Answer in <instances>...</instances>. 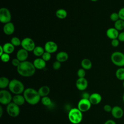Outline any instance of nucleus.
Instances as JSON below:
<instances>
[{"label":"nucleus","instance_id":"nucleus-9","mask_svg":"<svg viewBox=\"0 0 124 124\" xmlns=\"http://www.w3.org/2000/svg\"><path fill=\"white\" fill-rule=\"evenodd\" d=\"M21 46L22 48L26 50L28 52L32 51L35 47V44L34 41L30 37L24 38L21 41Z\"/></svg>","mask_w":124,"mask_h":124},{"label":"nucleus","instance_id":"nucleus-26","mask_svg":"<svg viewBox=\"0 0 124 124\" xmlns=\"http://www.w3.org/2000/svg\"><path fill=\"white\" fill-rule=\"evenodd\" d=\"M56 16L58 18L61 19H64L67 16V13L65 10L63 9H60L56 11Z\"/></svg>","mask_w":124,"mask_h":124},{"label":"nucleus","instance_id":"nucleus-11","mask_svg":"<svg viewBox=\"0 0 124 124\" xmlns=\"http://www.w3.org/2000/svg\"><path fill=\"white\" fill-rule=\"evenodd\" d=\"M45 51L50 54L55 52L58 49V46L56 43L52 41H49L46 42L44 46Z\"/></svg>","mask_w":124,"mask_h":124},{"label":"nucleus","instance_id":"nucleus-23","mask_svg":"<svg viewBox=\"0 0 124 124\" xmlns=\"http://www.w3.org/2000/svg\"><path fill=\"white\" fill-rule=\"evenodd\" d=\"M81 65L84 69L90 70L92 67V63L89 59L85 58L82 60L81 62Z\"/></svg>","mask_w":124,"mask_h":124},{"label":"nucleus","instance_id":"nucleus-41","mask_svg":"<svg viewBox=\"0 0 124 124\" xmlns=\"http://www.w3.org/2000/svg\"><path fill=\"white\" fill-rule=\"evenodd\" d=\"M90 96V94H89V93H88L85 92V93H83L82 94V98H84V99H89Z\"/></svg>","mask_w":124,"mask_h":124},{"label":"nucleus","instance_id":"nucleus-14","mask_svg":"<svg viewBox=\"0 0 124 124\" xmlns=\"http://www.w3.org/2000/svg\"><path fill=\"white\" fill-rule=\"evenodd\" d=\"M119 34V31L114 27L109 28L106 31L107 36L111 40L118 38Z\"/></svg>","mask_w":124,"mask_h":124},{"label":"nucleus","instance_id":"nucleus-33","mask_svg":"<svg viewBox=\"0 0 124 124\" xmlns=\"http://www.w3.org/2000/svg\"><path fill=\"white\" fill-rule=\"evenodd\" d=\"M77 75L78 78H83L86 75L85 70L83 68H80L77 72Z\"/></svg>","mask_w":124,"mask_h":124},{"label":"nucleus","instance_id":"nucleus-16","mask_svg":"<svg viewBox=\"0 0 124 124\" xmlns=\"http://www.w3.org/2000/svg\"><path fill=\"white\" fill-rule=\"evenodd\" d=\"M15 30V26L14 24L11 22L5 24L3 28L4 33L7 35H10L12 34L14 32Z\"/></svg>","mask_w":124,"mask_h":124},{"label":"nucleus","instance_id":"nucleus-40","mask_svg":"<svg viewBox=\"0 0 124 124\" xmlns=\"http://www.w3.org/2000/svg\"><path fill=\"white\" fill-rule=\"evenodd\" d=\"M20 63V62L17 58L13 59L12 61V65L15 67H18Z\"/></svg>","mask_w":124,"mask_h":124},{"label":"nucleus","instance_id":"nucleus-39","mask_svg":"<svg viewBox=\"0 0 124 124\" xmlns=\"http://www.w3.org/2000/svg\"><path fill=\"white\" fill-rule=\"evenodd\" d=\"M118 39L120 42H124V31L119 32Z\"/></svg>","mask_w":124,"mask_h":124},{"label":"nucleus","instance_id":"nucleus-3","mask_svg":"<svg viewBox=\"0 0 124 124\" xmlns=\"http://www.w3.org/2000/svg\"><path fill=\"white\" fill-rule=\"evenodd\" d=\"M9 89L14 94H21L25 91L23 83L17 79H13L10 81L8 86Z\"/></svg>","mask_w":124,"mask_h":124},{"label":"nucleus","instance_id":"nucleus-15","mask_svg":"<svg viewBox=\"0 0 124 124\" xmlns=\"http://www.w3.org/2000/svg\"><path fill=\"white\" fill-rule=\"evenodd\" d=\"M28 51L26 50L21 48L19 49L16 53V58L20 62L26 61L28 57Z\"/></svg>","mask_w":124,"mask_h":124},{"label":"nucleus","instance_id":"nucleus-38","mask_svg":"<svg viewBox=\"0 0 124 124\" xmlns=\"http://www.w3.org/2000/svg\"><path fill=\"white\" fill-rule=\"evenodd\" d=\"M112 108V107L108 104H106L103 107V109L104 111H106V112H111Z\"/></svg>","mask_w":124,"mask_h":124},{"label":"nucleus","instance_id":"nucleus-25","mask_svg":"<svg viewBox=\"0 0 124 124\" xmlns=\"http://www.w3.org/2000/svg\"><path fill=\"white\" fill-rule=\"evenodd\" d=\"M9 79L5 77H2L0 78V88L2 89H5L9 86L10 83Z\"/></svg>","mask_w":124,"mask_h":124},{"label":"nucleus","instance_id":"nucleus-22","mask_svg":"<svg viewBox=\"0 0 124 124\" xmlns=\"http://www.w3.org/2000/svg\"><path fill=\"white\" fill-rule=\"evenodd\" d=\"M2 47L4 53H6L8 54L12 53L15 50V46L11 42L4 44Z\"/></svg>","mask_w":124,"mask_h":124},{"label":"nucleus","instance_id":"nucleus-1","mask_svg":"<svg viewBox=\"0 0 124 124\" xmlns=\"http://www.w3.org/2000/svg\"><path fill=\"white\" fill-rule=\"evenodd\" d=\"M36 68L33 63L25 61L20 62L17 67V72L19 75L24 77H30L32 76L35 72Z\"/></svg>","mask_w":124,"mask_h":124},{"label":"nucleus","instance_id":"nucleus-12","mask_svg":"<svg viewBox=\"0 0 124 124\" xmlns=\"http://www.w3.org/2000/svg\"><path fill=\"white\" fill-rule=\"evenodd\" d=\"M88 82L87 80L85 78H78L76 82L77 88L81 91H84L88 87Z\"/></svg>","mask_w":124,"mask_h":124},{"label":"nucleus","instance_id":"nucleus-45","mask_svg":"<svg viewBox=\"0 0 124 124\" xmlns=\"http://www.w3.org/2000/svg\"><path fill=\"white\" fill-rule=\"evenodd\" d=\"M122 99H123V102L124 103V93L123 94V96H122Z\"/></svg>","mask_w":124,"mask_h":124},{"label":"nucleus","instance_id":"nucleus-6","mask_svg":"<svg viewBox=\"0 0 124 124\" xmlns=\"http://www.w3.org/2000/svg\"><path fill=\"white\" fill-rule=\"evenodd\" d=\"M13 96L11 93L5 89L0 91V103L2 105H7L12 102Z\"/></svg>","mask_w":124,"mask_h":124},{"label":"nucleus","instance_id":"nucleus-28","mask_svg":"<svg viewBox=\"0 0 124 124\" xmlns=\"http://www.w3.org/2000/svg\"><path fill=\"white\" fill-rule=\"evenodd\" d=\"M114 27L118 31H122L124 30V21L122 19H118L114 22Z\"/></svg>","mask_w":124,"mask_h":124},{"label":"nucleus","instance_id":"nucleus-44","mask_svg":"<svg viewBox=\"0 0 124 124\" xmlns=\"http://www.w3.org/2000/svg\"><path fill=\"white\" fill-rule=\"evenodd\" d=\"M0 55H1L2 54L4 53V50L3 49V47L2 46H0Z\"/></svg>","mask_w":124,"mask_h":124},{"label":"nucleus","instance_id":"nucleus-20","mask_svg":"<svg viewBox=\"0 0 124 124\" xmlns=\"http://www.w3.org/2000/svg\"><path fill=\"white\" fill-rule=\"evenodd\" d=\"M56 60L61 62H64L68 59V54L64 51H60L58 52L56 56Z\"/></svg>","mask_w":124,"mask_h":124},{"label":"nucleus","instance_id":"nucleus-17","mask_svg":"<svg viewBox=\"0 0 124 124\" xmlns=\"http://www.w3.org/2000/svg\"><path fill=\"white\" fill-rule=\"evenodd\" d=\"M89 100L92 105H97L101 102L102 100V96L99 93H94L90 94Z\"/></svg>","mask_w":124,"mask_h":124},{"label":"nucleus","instance_id":"nucleus-36","mask_svg":"<svg viewBox=\"0 0 124 124\" xmlns=\"http://www.w3.org/2000/svg\"><path fill=\"white\" fill-rule=\"evenodd\" d=\"M119 19L124 21V7L120 8L118 12Z\"/></svg>","mask_w":124,"mask_h":124},{"label":"nucleus","instance_id":"nucleus-31","mask_svg":"<svg viewBox=\"0 0 124 124\" xmlns=\"http://www.w3.org/2000/svg\"><path fill=\"white\" fill-rule=\"evenodd\" d=\"M109 18L112 21H113L114 22H116L117 20L119 19V16L118 13H116V12L112 13L109 16Z\"/></svg>","mask_w":124,"mask_h":124},{"label":"nucleus","instance_id":"nucleus-18","mask_svg":"<svg viewBox=\"0 0 124 124\" xmlns=\"http://www.w3.org/2000/svg\"><path fill=\"white\" fill-rule=\"evenodd\" d=\"M33 64L36 69L41 70L45 68L46 66V62L42 58H37L35 59Z\"/></svg>","mask_w":124,"mask_h":124},{"label":"nucleus","instance_id":"nucleus-8","mask_svg":"<svg viewBox=\"0 0 124 124\" xmlns=\"http://www.w3.org/2000/svg\"><path fill=\"white\" fill-rule=\"evenodd\" d=\"M12 19L11 14L6 8L3 7L0 9V21L3 24L11 22Z\"/></svg>","mask_w":124,"mask_h":124},{"label":"nucleus","instance_id":"nucleus-4","mask_svg":"<svg viewBox=\"0 0 124 124\" xmlns=\"http://www.w3.org/2000/svg\"><path fill=\"white\" fill-rule=\"evenodd\" d=\"M68 117L69 121L73 124H78L82 120V112L78 108H71L68 113Z\"/></svg>","mask_w":124,"mask_h":124},{"label":"nucleus","instance_id":"nucleus-47","mask_svg":"<svg viewBox=\"0 0 124 124\" xmlns=\"http://www.w3.org/2000/svg\"><path fill=\"white\" fill-rule=\"evenodd\" d=\"M91 0V1H94V2H95V1H97L98 0Z\"/></svg>","mask_w":124,"mask_h":124},{"label":"nucleus","instance_id":"nucleus-21","mask_svg":"<svg viewBox=\"0 0 124 124\" xmlns=\"http://www.w3.org/2000/svg\"><path fill=\"white\" fill-rule=\"evenodd\" d=\"M50 92V88L47 86H43L41 87L38 90V92L41 97L47 96Z\"/></svg>","mask_w":124,"mask_h":124},{"label":"nucleus","instance_id":"nucleus-10","mask_svg":"<svg viewBox=\"0 0 124 124\" xmlns=\"http://www.w3.org/2000/svg\"><path fill=\"white\" fill-rule=\"evenodd\" d=\"M92 104L89 99L81 98L78 104V108L82 112H86L89 110L91 107Z\"/></svg>","mask_w":124,"mask_h":124},{"label":"nucleus","instance_id":"nucleus-42","mask_svg":"<svg viewBox=\"0 0 124 124\" xmlns=\"http://www.w3.org/2000/svg\"><path fill=\"white\" fill-rule=\"evenodd\" d=\"M104 124H116V123L114 120L111 119H109L107 120Z\"/></svg>","mask_w":124,"mask_h":124},{"label":"nucleus","instance_id":"nucleus-7","mask_svg":"<svg viewBox=\"0 0 124 124\" xmlns=\"http://www.w3.org/2000/svg\"><path fill=\"white\" fill-rule=\"evenodd\" d=\"M6 111L8 114L12 117H16L20 113L19 106L12 102L7 105Z\"/></svg>","mask_w":124,"mask_h":124},{"label":"nucleus","instance_id":"nucleus-35","mask_svg":"<svg viewBox=\"0 0 124 124\" xmlns=\"http://www.w3.org/2000/svg\"><path fill=\"white\" fill-rule=\"evenodd\" d=\"M52 67L55 70H59L61 67V62L58 61H56L53 62Z\"/></svg>","mask_w":124,"mask_h":124},{"label":"nucleus","instance_id":"nucleus-24","mask_svg":"<svg viewBox=\"0 0 124 124\" xmlns=\"http://www.w3.org/2000/svg\"><path fill=\"white\" fill-rule=\"evenodd\" d=\"M115 76L116 78L121 81L124 80V67L118 68L115 72Z\"/></svg>","mask_w":124,"mask_h":124},{"label":"nucleus","instance_id":"nucleus-13","mask_svg":"<svg viewBox=\"0 0 124 124\" xmlns=\"http://www.w3.org/2000/svg\"><path fill=\"white\" fill-rule=\"evenodd\" d=\"M111 113L113 117L114 118L120 119L124 115V110L121 107L115 106L112 107Z\"/></svg>","mask_w":124,"mask_h":124},{"label":"nucleus","instance_id":"nucleus-32","mask_svg":"<svg viewBox=\"0 0 124 124\" xmlns=\"http://www.w3.org/2000/svg\"><path fill=\"white\" fill-rule=\"evenodd\" d=\"M0 58L2 62H7L9 61L10 57L9 54L6 53H4L1 55H0Z\"/></svg>","mask_w":124,"mask_h":124},{"label":"nucleus","instance_id":"nucleus-43","mask_svg":"<svg viewBox=\"0 0 124 124\" xmlns=\"http://www.w3.org/2000/svg\"><path fill=\"white\" fill-rule=\"evenodd\" d=\"M3 114V109L2 108V106H0V117H1Z\"/></svg>","mask_w":124,"mask_h":124},{"label":"nucleus","instance_id":"nucleus-37","mask_svg":"<svg viewBox=\"0 0 124 124\" xmlns=\"http://www.w3.org/2000/svg\"><path fill=\"white\" fill-rule=\"evenodd\" d=\"M120 41H119V40L118 39V38L117 39H114L113 40H111V45L114 47H116L117 46H119V44H120Z\"/></svg>","mask_w":124,"mask_h":124},{"label":"nucleus","instance_id":"nucleus-19","mask_svg":"<svg viewBox=\"0 0 124 124\" xmlns=\"http://www.w3.org/2000/svg\"><path fill=\"white\" fill-rule=\"evenodd\" d=\"M12 102L19 106L23 105L26 102L23 95L21 94H16L13 96Z\"/></svg>","mask_w":124,"mask_h":124},{"label":"nucleus","instance_id":"nucleus-2","mask_svg":"<svg viewBox=\"0 0 124 124\" xmlns=\"http://www.w3.org/2000/svg\"><path fill=\"white\" fill-rule=\"evenodd\" d=\"M23 96L25 99L26 102L31 105H36L41 99V96L38 91L32 88L26 89L23 93Z\"/></svg>","mask_w":124,"mask_h":124},{"label":"nucleus","instance_id":"nucleus-29","mask_svg":"<svg viewBox=\"0 0 124 124\" xmlns=\"http://www.w3.org/2000/svg\"><path fill=\"white\" fill-rule=\"evenodd\" d=\"M41 101L42 104L45 106H49L51 104V100L47 96L43 97L41 99Z\"/></svg>","mask_w":124,"mask_h":124},{"label":"nucleus","instance_id":"nucleus-30","mask_svg":"<svg viewBox=\"0 0 124 124\" xmlns=\"http://www.w3.org/2000/svg\"><path fill=\"white\" fill-rule=\"evenodd\" d=\"M11 43L15 46H17L21 45V41H20V39L17 37H13L11 39Z\"/></svg>","mask_w":124,"mask_h":124},{"label":"nucleus","instance_id":"nucleus-27","mask_svg":"<svg viewBox=\"0 0 124 124\" xmlns=\"http://www.w3.org/2000/svg\"><path fill=\"white\" fill-rule=\"evenodd\" d=\"M45 49L43 47L41 46H35L33 50L32 51L33 54L37 57L39 56H42L43 54L44 53L45 51Z\"/></svg>","mask_w":124,"mask_h":124},{"label":"nucleus","instance_id":"nucleus-34","mask_svg":"<svg viewBox=\"0 0 124 124\" xmlns=\"http://www.w3.org/2000/svg\"><path fill=\"white\" fill-rule=\"evenodd\" d=\"M51 54L47 52L46 51H45L44 52V53L43 54V55L42 56V58L46 62H47L48 61L50 60V59H51Z\"/></svg>","mask_w":124,"mask_h":124},{"label":"nucleus","instance_id":"nucleus-46","mask_svg":"<svg viewBox=\"0 0 124 124\" xmlns=\"http://www.w3.org/2000/svg\"><path fill=\"white\" fill-rule=\"evenodd\" d=\"M123 88L124 89V80L123 81Z\"/></svg>","mask_w":124,"mask_h":124},{"label":"nucleus","instance_id":"nucleus-5","mask_svg":"<svg viewBox=\"0 0 124 124\" xmlns=\"http://www.w3.org/2000/svg\"><path fill=\"white\" fill-rule=\"evenodd\" d=\"M110 60L112 63L119 67H124V53L121 51L113 52L110 56Z\"/></svg>","mask_w":124,"mask_h":124}]
</instances>
